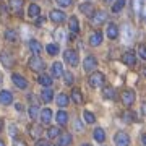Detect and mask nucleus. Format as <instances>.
I'll return each mask as SVG.
<instances>
[{
	"label": "nucleus",
	"mask_w": 146,
	"mask_h": 146,
	"mask_svg": "<svg viewBox=\"0 0 146 146\" xmlns=\"http://www.w3.org/2000/svg\"><path fill=\"white\" fill-rule=\"evenodd\" d=\"M88 83H89V86H93V88H101V86L106 84V75L101 73V72L91 73L89 78H88Z\"/></svg>",
	"instance_id": "f257e3e1"
},
{
	"label": "nucleus",
	"mask_w": 146,
	"mask_h": 146,
	"mask_svg": "<svg viewBox=\"0 0 146 146\" xmlns=\"http://www.w3.org/2000/svg\"><path fill=\"white\" fill-rule=\"evenodd\" d=\"M120 99H122V102L128 107V106H131L133 102H135L136 94H135V91H133V89H123V91H122V94H120Z\"/></svg>",
	"instance_id": "f03ea898"
},
{
	"label": "nucleus",
	"mask_w": 146,
	"mask_h": 146,
	"mask_svg": "<svg viewBox=\"0 0 146 146\" xmlns=\"http://www.w3.org/2000/svg\"><path fill=\"white\" fill-rule=\"evenodd\" d=\"M63 58H65V62L68 63V65H72V67H76L78 65V52L76 50H73V49H68V50H65V54H63Z\"/></svg>",
	"instance_id": "7ed1b4c3"
},
{
	"label": "nucleus",
	"mask_w": 146,
	"mask_h": 146,
	"mask_svg": "<svg viewBox=\"0 0 146 146\" xmlns=\"http://www.w3.org/2000/svg\"><path fill=\"white\" fill-rule=\"evenodd\" d=\"M114 143L115 146H128L130 145V136L125 131H117L114 136Z\"/></svg>",
	"instance_id": "20e7f679"
},
{
	"label": "nucleus",
	"mask_w": 146,
	"mask_h": 146,
	"mask_svg": "<svg viewBox=\"0 0 146 146\" xmlns=\"http://www.w3.org/2000/svg\"><path fill=\"white\" fill-rule=\"evenodd\" d=\"M106 20H107V13L102 10L99 11H94V15L91 16V25H94V26H101V25H104Z\"/></svg>",
	"instance_id": "39448f33"
},
{
	"label": "nucleus",
	"mask_w": 146,
	"mask_h": 146,
	"mask_svg": "<svg viewBox=\"0 0 146 146\" xmlns=\"http://www.w3.org/2000/svg\"><path fill=\"white\" fill-rule=\"evenodd\" d=\"M29 68H31L33 72H42L44 70V62H42V58H39L37 55H33L29 58Z\"/></svg>",
	"instance_id": "423d86ee"
},
{
	"label": "nucleus",
	"mask_w": 146,
	"mask_h": 146,
	"mask_svg": "<svg viewBox=\"0 0 146 146\" xmlns=\"http://www.w3.org/2000/svg\"><path fill=\"white\" fill-rule=\"evenodd\" d=\"M0 62L3 63V67L11 68V67H13V63H15V60H13V57H11V54H10V52H7V50H2V52H0Z\"/></svg>",
	"instance_id": "0eeeda50"
},
{
	"label": "nucleus",
	"mask_w": 146,
	"mask_h": 146,
	"mask_svg": "<svg viewBox=\"0 0 146 146\" xmlns=\"http://www.w3.org/2000/svg\"><path fill=\"white\" fill-rule=\"evenodd\" d=\"M122 62L125 63V65H128V67H135L136 63V55L131 50H127V52L122 54Z\"/></svg>",
	"instance_id": "6e6552de"
},
{
	"label": "nucleus",
	"mask_w": 146,
	"mask_h": 146,
	"mask_svg": "<svg viewBox=\"0 0 146 146\" xmlns=\"http://www.w3.org/2000/svg\"><path fill=\"white\" fill-rule=\"evenodd\" d=\"M98 67V60H96V57H93V55H88V57L84 58L83 62V68L86 70V72H94V68Z\"/></svg>",
	"instance_id": "1a4fd4ad"
},
{
	"label": "nucleus",
	"mask_w": 146,
	"mask_h": 146,
	"mask_svg": "<svg viewBox=\"0 0 146 146\" xmlns=\"http://www.w3.org/2000/svg\"><path fill=\"white\" fill-rule=\"evenodd\" d=\"M11 81L15 83V86L16 88H20V89H26L28 88V80L25 78V76H21V75H13L11 76Z\"/></svg>",
	"instance_id": "9d476101"
},
{
	"label": "nucleus",
	"mask_w": 146,
	"mask_h": 146,
	"mask_svg": "<svg viewBox=\"0 0 146 146\" xmlns=\"http://www.w3.org/2000/svg\"><path fill=\"white\" fill-rule=\"evenodd\" d=\"M49 18H50L54 23H63V21L67 20V15H65L62 10H52L50 15H49Z\"/></svg>",
	"instance_id": "9b49d317"
},
{
	"label": "nucleus",
	"mask_w": 146,
	"mask_h": 146,
	"mask_svg": "<svg viewBox=\"0 0 146 146\" xmlns=\"http://www.w3.org/2000/svg\"><path fill=\"white\" fill-rule=\"evenodd\" d=\"M63 75V65L60 62H54L52 68H50V76L52 78H60Z\"/></svg>",
	"instance_id": "f8f14e48"
},
{
	"label": "nucleus",
	"mask_w": 146,
	"mask_h": 146,
	"mask_svg": "<svg viewBox=\"0 0 146 146\" xmlns=\"http://www.w3.org/2000/svg\"><path fill=\"white\" fill-rule=\"evenodd\" d=\"M102 33L101 31H96V33H93L91 36H89V46H93V47H98V46H101L102 44Z\"/></svg>",
	"instance_id": "ddd939ff"
},
{
	"label": "nucleus",
	"mask_w": 146,
	"mask_h": 146,
	"mask_svg": "<svg viewBox=\"0 0 146 146\" xmlns=\"http://www.w3.org/2000/svg\"><path fill=\"white\" fill-rule=\"evenodd\" d=\"M131 8L140 16H146V10L143 7V0H131Z\"/></svg>",
	"instance_id": "4468645a"
},
{
	"label": "nucleus",
	"mask_w": 146,
	"mask_h": 146,
	"mask_svg": "<svg viewBox=\"0 0 146 146\" xmlns=\"http://www.w3.org/2000/svg\"><path fill=\"white\" fill-rule=\"evenodd\" d=\"M11 102H13V94H11L10 91H7V89L0 91V104L10 106Z\"/></svg>",
	"instance_id": "2eb2a0df"
},
{
	"label": "nucleus",
	"mask_w": 146,
	"mask_h": 146,
	"mask_svg": "<svg viewBox=\"0 0 146 146\" xmlns=\"http://www.w3.org/2000/svg\"><path fill=\"white\" fill-rule=\"evenodd\" d=\"M107 37H109V39H117V37H119V26H117V25H114V23H109V25H107Z\"/></svg>",
	"instance_id": "dca6fc26"
},
{
	"label": "nucleus",
	"mask_w": 146,
	"mask_h": 146,
	"mask_svg": "<svg viewBox=\"0 0 146 146\" xmlns=\"http://www.w3.org/2000/svg\"><path fill=\"white\" fill-rule=\"evenodd\" d=\"M80 11L86 16H93L94 15V5L93 3H89V2H84L80 5Z\"/></svg>",
	"instance_id": "f3484780"
},
{
	"label": "nucleus",
	"mask_w": 146,
	"mask_h": 146,
	"mask_svg": "<svg viewBox=\"0 0 146 146\" xmlns=\"http://www.w3.org/2000/svg\"><path fill=\"white\" fill-rule=\"evenodd\" d=\"M68 26H70V31H72V34H78V31H80L78 18H76V16H70V20H68Z\"/></svg>",
	"instance_id": "a211bd4d"
},
{
	"label": "nucleus",
	"mask_w": 146,
	"mask_h": 146,
	"mask_svg": "<svg viewBox=\"0 0 146 146\" xmlns=\"http://www.w3.org/2000/svg\"><path fill=\"white\" fill-rule=\"evenodd\" d=\"M55 119H57V123H60V127H65L68 123V114L65 110H58Z\"/></svg>",
	"instance_id": "6ab92c4d"
},
{
	"label": "nucleus",
	"mask_w": 146,
	"mask_h": 146,
	"mask_svg": "<svg viewBox=\"0 0 146 146\" xmlns=\"http://www.w3.org/2000/svg\"><path fill=\"white\" fill-rule=\"evenodd\" d=\"M50 120H52V110L46 107V109L41 110V122L42 123H50Z\"/></svg>",
	"instance_id": "aec40b11"
},
{
	"label": "nucleus",
	"mask_w": 146,
	"mask_h": 146,
	"mask_svg": "<svg viewBox=\"0 0 146 146\" xmlns=\"http://www.w3.org/2000/svg\"><path fill=\"white\" fill-rule=\"evenodd\" d=\"M37 81H39V84H42L44 88H50V84H52V76H49V75H46V73H42V75H39Z\"/></svg>",
	"instance_id": "412c9836"
},
{
	"label": "nucleus",
	"mask_w": 146,
	"mask_h": 146,
	"mask_svg": "<svg viewBox=\"0 0 146 146\" xmlns=\"http://www.w3.org/2000/svg\"><path fill=\"white\" fill-rule=\"evenodd\" d=\"M93 138H94L96 141L102 143V141L106 140V131H104V128H94V131H93Z\"/></svg>",
	"instance_id": "4be33fe9"
},
{
	"label": "nucleus",
	"mask_w": 146,
	"mask_h": 146,
	"mask_svg": "<svg viewBox=\"0 0 146 146\" xmlns=\"http://www.w3.org/2000/svg\"><path fill=\"white\" fill-rule=\"evenodd\" d=\"M72 135H68V133H65V135H60L58 136V141H57V145L58 146H68V145H72Z\"/></svg>",
	"instance_id": "5701e85b"
},
{
	"label": "nucleus",
	"mask_w": 146,
	"mask_h": 146,
	"mask_svg": "<svg viewBox=\"0 0 146 146\" xmlns=\"http://www.w3.org/2000/svg\"><path fill=\"white\" fill-rule=\"evenodd\" d=\"M39 13H41L39 5L31 3V5H29V8H28V15H29V18H37V16H39Z\"/></svg>",
	"instance_id": "b1692460"
},
{
	"label": "nucleus",
	"mask_w": 146,
	"mask_h": 146,
	"mask_svg": "<svg viewBox=\"0 0 146 146\" xmlns=\"http://www.w3.org/2000/svg\"><path fill=\"white\" fill-rule=\"evenodd\" d=\"M54 98V93H52V89L50 88H46V89H42V93H41V99L44 101V102H50Z\"/></svg>",
	"instance_id": "393cba45"
},
{
	"label": "nucleus",
	"mask_w": 146,
	"mask_h": 146,
	"mask_svg": "<svg viewBox=\"0 0 146 146\" xmlns=\"http://www.w3.org/2000/svg\"><path fill=\"white\" fill-rule=\"evenodd\" d=\"M102 96H104V99H115V89L112 86H106L102 89Z\"/></svg>",
	"instance_id": "a878e982"
},
{
	"label": "nucleus",
	"mask_w": 146,
	"mask_h": 146,
	"mask_svg": "<svg viewBox=\"0 0 146 146\" xmlns=\"http://www.w3.org/2000/svg\"><path fill=\"white\" fill-rule=\"evenodd\" d=\"M57 104L60 106V107H65V106H68V102H70V98H68L67 94H63V93H60L57 96Z\"/></svg>",
	"instance_id": "bb28decb"
},
{
	"label": "nucleus",
	"mask_w": 146,
	"mask_h": 146,
	"mask_svg": "<svg viewBox=\"0 0 146 146\" xmlns=\"http://www.w3.org/2000/svg\"><path fill=\"white\" fill-rule=\"evenodd\" d=\"M72 99H73V102H76V104H81V102H83V94H81L80 89L75 88L72 91Z\"/></svg>",
	"instance_id": "cd10ccee"
},
{
	"label": "nucleus",
	"mask_w": 146,
	"mask_h": 146,
	"mask_svg": "<svg viewBox=\"0 0 146 146\" xmlns=\"http://www.w3.org/2000/svg\"><path fill=\"white\" fill-rule=\"evenodd\" d=\"M29 49H31V52L34 54V55H39L41 50H42L41 44H39L37 41H29Z\"/></svg>",
	"instance_id": "c85d7f7f"
},
{
	"label": "nucleus",
	"mask_w": 146,
	"mask_h": 146,
	"mask_svg": "<svg viewBox=\"0 0 146 146\" xmlns=\"http://www.w3.org/2000/svg\"><path fill=\"white\" fill-rule=\"evenodd\" d=\"M125 3H127V0H115L114 3H112V11L114 13H119L120 10H123Z\"/></svg>",
	"instance_id": "c756f323"
},
{
	"label": "nucleus",
	"mask_w": 146,
	"mask_h": 146,
	"mask_svg": "<svg viewBox=\"0 0 146 146\" xmlns=\"http://www.w3.org/2000/svg\"><path fill=\"white\" fill-rule=\"evenodd\" d=\"M8 3H10V8L15 11H20L23 8V3H25V0H8Z\"/></svg>",
	"instance_id": "7c9ffc66"
},
{
	"label": "nucleus",
	"mask_w": 146,
	"mask_h": 146,
	"mask_svg": "<svg viewBox=\"0 0 146 146\" xmlns=\"http://www.w3.org/2000/svg\"><path fill=\"white\" fill-rule=\"evenodd\" d=\"M58 136H60V128H57V127H49V130H47V138L54 140V138H58Z\"/></svg>",
	"instance_id": "2f4dec72"
},
{
	"label": "nucleus",
	"mask_w": 146,
	"mask_h": 146,
	"mask_svg": "<svg viewBox=\"0 0 146 146\" xmlns=\"http://www.w3.org/2000/svg\"><path fill=\"white\" fill-rule=\"evenodd\" d=\"M46 50H47V54H49V55H57L58 50H60V47H58L57 44H47Z\"/></svg>",
	"instance_id": "473e14b6"
},
{
	"label": "nucleus",
	"mask_w": 146,
	"mask_h": 146,
	"mask_svg": "<svg viewBox=\"0 0 146 146\" xmlns=\"http://www.w3.org/2000/svg\"><path fill=\"white\" fill-rule=\"evenodd\" d=\"M5 39L7 41H16L18 39V34H16V31H13V29H7L5 31Z\"/></svg>",
	"instance_id": "72a5a7b5"
},
{
	"label": "nucleus",
	"mask_w": 146,
	"mask_h": 146,
	"mask_svg": "<svg viewBox=\"0 0 146 146\" xmlns=\"http://www.w3.org/2000/svg\"><path fill=\"white\" fill-rule=\"evenodd\" d=\"M83 117H84V120H86V123H94V122H96V117H94V114H91L89 110H84V112H83Z\"/></svg>",
	"instance_id": "f704fd0d"
},
{
	"label": "nucleus",
	"mask_w": 146,
	"mask_h": 146,
	"mask_svg": "<svg viewBox=\"0 0 146 146\" xmlns=\"http://www.w3.org/2000/svg\"><path fill=\"white\" fill-rule=\"evenodd\" d=\"M37 112H39V109H37V106H36V104L31 106V107L28 109V114H29V117H31L33 120H34V119L37 117Z\"/></svg>",
	"instance_id": "c9c22d12"
},
{
	"label": "nucleus",
	"mask_w": 146,
	"mask_h": 146,
	"mask_svg": "<svg viewBox=\"0 0 146 146\" xmlns=\"http://www.w3.org/2000/svg\"><path fill=\"white\" fill-rule=\"evenodd\" d=\"M138 55H140V58L146 60V44H140L138 46Z\"/></svg>",
	"instance_id": "e433bc0d"
},
{
	"label": "nucleus",
	"mask_w": 146,
	"mask_h": 146,
	"mask_svg": "<svg viewBox=\"0 0 146 146\" xmlns=\"http://www.w3.org/2000/svg\"><path fill=\"white\" fill-rule=\"evenodd\" d=\"M63 78H65V84H73V75L70 72H63Z\"/></svg>",
	"instance_id": "4c0bfd02"
},
{
	"label": "nucleus",
	"mask_w": 146,
	"mask_h": 146,
	"mask_svg": "<svg viewBox=\"0 0 146 146\" xmlns=\"http://www.w3.org/2000/svg\"><path fill=\"white\" fill-rule=\"evenodd\" d=\"M29 131H31L33 138H37V136H39V133H41V128H39V127H31V128H29Z\"/></svg>",
	"instance_id": "58836bf2"
},
{
	"label": "nucleus",
	"mask_w": 146,
	"mask_h": 146,
	"mask_svg": "<svg viewBox=\"0 0 146 146\" xmlns=\"http://www.w3.org/2000/svg\"><path fill=\"white\" fill-rule=\"evenodd\" d=\"M57 3L60 7H70L73 3V0H57Z\"/></svg>",
	"instance_id": "ea45409f"
},
{
	"label": "nucleus",
	"mask_w": 146,
	"mask_h": 146,
	"mask_svg": "<svg viewBox=\"0 0 146 146\" xmlns=\"http://www.w3.org/2000/svg\"><path fill=\"white\" fill-rule=\"evenodd\" d=\"M36 146H50L47 140H37L36 141Z\"/></svg>",
	"instance_id": "a19ab883"
},
{
	"label": "nucleus",
	"mask_w": 146,
	"mask_h": 146,
	"mask_svg": "<svg viewBox=\"0 0 146 146\" xmlns=\"http://www.w3.org/2000/svg\"><path fill=\"white\" fill-rule=\"evenodd\" d=\"M10 133H11V138H16V128H15V125L10 127Z\"/></svg>",
	"instance_id": "79ce46f5"
},
{
	"label": "nucleus",
	"mask_w": 146,
	"mask_h": 146,
	"mask_svg": "<svg viewBox=\"0 0 146 146\" xmlns=\"http://www.w3.org/2000/svg\"><path fill=\"white\" fill-rule=\"evenodd\" d=\"M44 21H46V18H37L36 25H37V26H41V25H44Z\"/></svg>",
	"instance_id": "37998d69"
},
{
	"label": "nucleus",
	"mask_w": 146,
	"mask_h": 146,
	"mask_svg": "<svg viewBox=\"0 0 146 146\" xmlns=\"http://www.w3.org/2000/svg\"><path fill=\"white\" fill-rule=\"evenodd\" d=\"M76 130H83V125H80V120H76Z\"/></svg>",
	"instance_id": "c03bdc74"
},
{
	"label": "nucleus",
	"mask_w": 146,
	"mask_h": 146,
	"mask_svg": "<svg viewBox=\"0 0 146 146\" xmlns=\"http://www.w3.org/2000/svg\"><path fill=\"white\" fill-rule=\"evenodd\" d=\"M141 112H143V115H146V102L141 106Z\"/></svg>",
	"instance_id": "a18cd8bd"
},
{
	"label": "nucleus",
	"mask_w": 146,
	"mask_h": 146,
	"mask_svg": "<svg viewBox=\"0 0 146 146\" xmlns=\"http://www.w3.org/2000/svg\"><path fill=\"white\" fill-rule=\"evenodd\" d=\"M15 107H16V110H18V112H21V110H23V106H21V104H16Z\"/></svg>",
	"instance_id": "49530a36"
},
{
	"label": "nucleus",
	"mask_w": 146,
	"mask_h": 146,
	"mask_svg": "<svg viewBox=\"0 0 146 146\" xmlns=\"http://www.w3.org/2000/svg\"><path fill=\"white\" fill-rule=\"evenodd\" d=\"M13 146H25V143H23V141H15V145Z\"/></svg>",
	"instance_id": "de8ad7c7"
},
{
	"label": "nucleus",
	"mask_w": 146,
	"mask_h": 146,
	"mask_svg": "<svg viewBox=\"0 0 146 146\" xmlns=\"http://www.w3.org/2000/svg\"><path fill=\"white\" fill-rule=\"evenodd\" d=\"M141 141H143V145L146 146V135H143V136H141Z\"/></svg>",
	"instance_id": "09e8293b"
},
{
	"label": "nucleus",
	"mask_w": 146,
	"mask_h": 146,
	"mask_svg": "<svg viewBox=\"0 0 146 146\" xmlns=\"http://www.w3.org/2000/svg\"><path fill=\"white\" fill-rule=\"evenodd\" d=\"M2 128H3V123H2V120H0V131H2Z\"/></svg>",
	"instance_id": "8fccbe9b"
},
{
	"label": "nucleus",
	"mask_w": 146,
	"mask_h": 146,
	"mask_svg": "<svg viewBox=\"0 0 146 146\" xmlns=\"http://www.w3.org/2000/svg\"><path fill=\"white\" fill-rule=\"evenodd\" d=\"M0 146H5V143H3L2 140H0Z\"/></svg>",
	"instance_id": "3c124183"
},
{
	"label": "nucleus",
	"mask_w": 146,
	"mask_h": 146,
	"mask_svg": "<svg viewBox=\"0 0 146 146\" xmlns=\"http://www.w3.org/2000/svg\"><path fill=\"white\" fill-rule=\"evenodd\" d=\"M81 146H91V145H89V143H84V145H81Z\"/></svg>",
	"instance_id": "603ef678"
},
{
	"label": "nucleus",
	"mask_w": 146,
	"mask_h": 146,
	"mask_svg": "<svg viewBox=\"0 0 146 146\" xmlns=\"http://www.w3.org/2000/svg\"><path fill=\"white\" fill-rule=\"evenodd\" d=\"M104 2H112V0H104Z\"/></svg>",
	"instance_id": "864d4df0"
},
{
	"label": "nucleus",
	"mask_w": 146,
	"mask_h": 146,
	"mask_svg": "<svg viewBox=\"0 0 146 146\" xmlns=\"http://www.w3.org/2000/svg\"><path fill=\"white\" fill-rule=\"evenodd\" d=\"M145 18H146V16H145Z\"/></svg>",
	"instance_id": "5fc2aeb1"
},
{
	"label": "nucleus",
	"mask_w": 146,
	"mask_h": 146,
	"mask_svg": "<svg viewBox=\"0 0 146 146\" xmlns=\"http://www.w3.org/2000/svg\"><path fill=\"white\" fill-rule=\"evenodd\" d=\"M57 146H58V145H57Z\"/></svg>",
	"instance_id": "6e6d98bb"
}]
</instances>
